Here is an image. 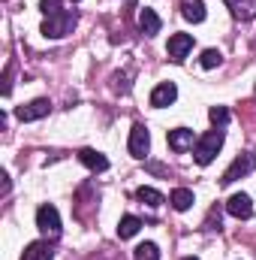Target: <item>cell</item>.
Masks as SVG:
<instances>
[{
	"instance_id": "6da1fadb",
	"label": "cell",
	"mask_w": 256,
	"mask_h": 260,
	"mask_svg": "<svg viewBox=\"0 0 256 260\" xmlns=\"http://www.w3.org/2000/svg\"><path fill=\"white\" fill-rule=\"evenodd\" d=\"M75 24H78V12L75 9H61L55 15H46L39 30H42L46 40H64V37H69L75 30Z\"/></svg>"
},
{
	"instance_id": "52a82bcc",
	"label": "cell",
	"mask_w": 256,
	"mask_h": 260,
	"mask_svg": "<svg viewBox=\"0 0 256 260\" xmlns=\"http://www.w3.org/2000/svg\"><path fill=\"white\" fill-rule=\"evenodd\" d=\"M190 49H193V37L190 34H172V37H169V46H166V55H169V61L181 64V61L187 58Z\"/></svg>"
},
{
	"instance_id": "d4e9b609",
	"label": "cell",
	"mask_w": 256,
	"mask_h": 260,
	"mask_svg": "<svg viewBox=\"0 0 256 260\" xmlns=\"http://www.w3.org/2000/svg\"><path fill=\"white\" fill-rule=\"evenodd\" d=\"M184 260H199V257H184Z\"/></svg>"
},
{
	"instance_id": "44dd1931",
	"label": "cell",
	"mask_w": 256,
	"mask_h": 260,
	"mask_svg": "<svg viewBox=\"0 0 256 260\" xmlns=\"http://www.w3.org/2000/svg\"><path fill=\"white\" fill-rule=\"evenodd\" d=\"M220 64H223V55L217 49H205L202 52V67L205 70H214V67H220Z\"/></svg>"
},
{
	"instance_id": "ffe728a7",
	"label": "cell",
	"mask_w": 256,
	"mask_h": 260,
	"mask_svg": "<svg viewBox=\"0 0 256 260\" xmlns=\"http://www.w3.org/2000/svg\"><path fill=\"white\" fill-rule=\"evenodd\" d=\"M208 118H211V124H214V127H223V124L229 121V109H226V106H211Z\"/></svg>"
},
{
	"instance_id": "ba28073f",
	"label": "cell",
	"mask_w": 256,
	"mask_h": 260,
	"mask_svg": "<svg viewBox=\"0 0 256 260\" xmlns=\"http://www.w3.org/2000/svg\"><path fill=\"white\" fill-rule=\"evenodd\" d=\"M175 100H178L175 82H160V85L151 91V106H154V109H166V106H172Z\"/></svg>"
},
{
	"instance_id": "5bb4252c",
	"label": "cell",
	"mask_w": 256,
	"mask_h": 260,
	"mask_svg": "<svg viewBox=\"0 0 256 260\" xmlns=\"http://www.w3.org/2000/svg\"><path fill=\"white\" fill-rule=\"evenodd\" d=\"M223 3H226V9H229L235 18H241V21L256 18V0H223Z\"/></svg>"
},
{
	"instance_id": "8fae6325",
	"label": "cell",
	"mask_w": 256,
	"mask_h": 260,
	"mask_svg": "<svg viewBox=\"0 0 256 260\" xmlns=\"http://www.w3.org/2000/svg\"><path fill=\"white\" fill-rule=\"evenodd\" d=\"M78 160H81L88 170H94V173H106V170H109V157L100 154V151H94V148H81V151H78Z\"/></svg>"
},
{
	"instance_id": "7402d4cb",
	"label": "cell",
	"mask_w": 256,
	"mask_h": 260,
	"mask_svg": "<svg viewBox=\"0 0 256 260\" xmlns=\"http://www.w3.org/2000/svg\"><path fill=\"white\" fill-rule=\"evenodd\" d=\"M112 88H115V91H121V94H127V91H130L127 73H115V76H112Z\"/></svg>"
},
{
	"instance_id": "e0dca14e",
	"label": "cell",
	"mask_w": 256,
	"mask_h": 260,
	"mask_svg": "<svg viewBox=\"0 0 256 260\" xmlns=\"http://www.w3.org/2000/svg\"><path fill=\"white\" fill-rule=\"evenodd\" d=\"M139 230H142V218H136V215H124L118 221V236L121 239H133Z\"/></svg>"
},
{
	"instance_id": "7a4b0ae2",
	"label": "cell",
	"mask_w": 256,
	"mask_h": 260,
	"mask_svg": "<svg viewBox=\"0 0 256 260\" xmlns=\"http://www.w3.org/2000/svg\"><path fill=\"white\" fill-rule=\"evenodd\" d=\"M223 127H214V130H208L205 136H199L196 139V145H193V157H196V164L199 167H208L214 157H217V151L223 148Z\"/></svg>"
},
{
	"instance_id": "2e32d148",
	"label": "cell",
	"mask_w": 256,
	"mask_h": 260,
	"mask_svg": "<svg viewBox=\"0 0 256 260\" xmlns=\"http://www.w3.org/2000/svg\"><path fill=\"white\" fill-rule=\"evenodd\" d=\"M169 203H172V209L187 212L193 203H196V197H193V191H187V188H175V191L169 194Z\"/></svg>"
},
{
	"instance_id": "ac0fdd59",
	"label": "cell",
	"mask_w": 256,
	"mask_h": 260,
	"mask_svg": "<svg viewBox=\"0 0 256 260\" xmlns=\"http://www.w3.org/2000/svg\"><path fill=\"white\" fill-rule=\"evenodd\" d=\"M136 200L145 203V206H163L166 203V197L160 194V191H154V188H139L136 191Z\"/></svg>"
},
{
	"instance_id": "603a6c76",
	"label": "cell",
	"mask_w": 256,
	"mask_h": 260,
	"mask_svg": "<svg viewBox=\"0 0 256 260\" xmlns=\"http://www.w3.org/2000/svg\"><path fill=\"white\" fill-rule=\"evenodd\" d=\"M61 3L64 0H39V9H42V15H55V12H61Z\"/></svg>"
},
{
	"instance_id": "3957f363",
	"label": "cell",
	"mask_w": 256,
	"mask_h": 260,
	"mask_svg": "<svg viewBox=\"0 0 256 260\" xmlns=\"http://www.w3.org/2000/svg\"><path fill=\"white\" fill-rule=\"evenodd\" d=\"M36 227H39V233H42L46 239H58V236H61V212H58L52 203L39 206V209H36Z\"/></svg>"
},
{
	"instance_id": "8992f818",
	"label": "cell",
	"mask_w": 256,
	"mask_h": 260,
	"mask_svg": "<svg viewBox=\"0 0 256 260\" xmlns=\"http://www.w3.org/2000/svg\"><path fill=\"white\" fill-rule=\"evenodd\" d=\"M148 151H151V133H148V127L145 124H133V130H130V154L133 157H148Z\"/></svg>"
},
{
	"instance_id": "4fadbf2b",
	"label": "cell",
	"mask_w": 256,
	"mask_h": 260,
	"mask_svg": "<svg viewBox=\"0 0 256 260\" xmlns=\"http://www.w3.org/2000/svg\"><path fill=\"white\" fill-rule=\"evenodd\" d=\"M139 27H142V34H145V37H157V34H160V27H163V21H160V15H157L154 9H148V6H145V9L139 12Z\"/></svg>"
},
{
	"instance_id": "484cf974",
	"label": "cell",
	"mask_w": 256,
	"mask_h": 260,
	"mask_svg": "<svg viewBox=\"0 0 256 260\" xmlns=\"http://www.w3.org/2000/svg\"><path fill=\"white\" fill-rule=\"evenodd\" d=\"M72 3H78V0H72Z\"/></svg>"
},
{
	"instance_id": "277c9868",
	"label": "cell",
	"mask_w": 256,
	"mask_h": 260,
	"mask_svg": "<svg viewBox=\"0 0 256 260\" xmlns=\"http://www.w3.org/2000/svg\"><path fill=\"white\" fill-rule=\"evenodd\" d=\"M253 170H256V154H253V151H244V154H238V157L229 164V170L223 173L220 185H232V182H238V179L250 176Z\"/></svg>"
},
{
	"instance_id": "9a60e30c",
	"label": "cell",
	"mask_w": 256,
	"mask_h": 260,
	"mask_svg": "<svg viewBox=\"0 0 256 260\" xmlns=\"http://www.w3.org/2000/svg\"><path fill=\"white\" fill-rule=\"evenodd\" d=\"M181 15L187 21H193V24L205 21V3L202 0H181Z\"/></svg>"
},
{
	"instance_id": "9c48e42d",
	"label": "cell",
	"mask_w": 256,
	"mask_h": 260,
	"mask_svg": "<svg viewBox=\"0 0 256 260\" xmlns=\"http://www.w3.org/2000/svg\"><path fill=\"white\" fill-rule=\"evenodd\" d=\"M169 148L172 151H178V154H184V151H190L193 145H196V136H193V130L190 127H175V130H169Z\"/></svg>"
},
{
	"instance_id": "d6986e66",
	"label": "cell",
	"mask_w": 256,
	"mask_h": 260,
	"mask_svg": "<svg viewBox=\"0 0 256 260\" xmlns=\"http://www.w3.org/2000/svg\"><path fill=\"white\" fill-rule=\"evenodd\" d=\"M136 260H160V248L154 242H142L136 248Z\"/></svg>"
},
{
	"instance_id": "cb8c5ba5",
	"label": "cell",
	"mask_w": 256,
	"mask_h": 260,
	"mask_svg": "<svg viewBox=\"0 0 256 260\" xmlns=\"http://www.w3.org/2000/svg\"><path fill=\"white\" fill-rule=\"evenodd\" d=\"M0 94L3 97L12 94V64H6V70H3V88H0Z\"/></svg>"
},
{
	"instance_id": "5b68a950",
	"label": "cell",
	"mask_w": 256,
	"mask_h": 260,
	"mask_svg": "<svg viewBox=\"0 0 256 260\" xmlns=\"http://www.w3.org/2000/svg\"><path fill=\"white\" fill-rule=\"evenodd\" d=\"M49 112H52V100L39 97V100H30V103L18 106V109H15V118H18V121H39V118H46Z\"/></svg>"
},
{
	"instance_id": "7c38bea8",
	"label": "cell",
	"mask_w": 256,
	"mask_h": 260,
	"mask_svg": "<svg viewBox=\"0 0 256 260\" xmlns=\"http://www.w3.org/2000/svg\"><path fill=\"white\" fill-rule=\"evenodd\" d=\"M21 260H55V248L49 245V239H39V242H30L24 248Z\"/></svg>"
},
{
	"instance_id": "30bf717a",
	"label": "cell",
	"mask_w": 256,
	"mask_h": 260,
	"mask_svg": "<svg viewBox=\"0 0 256 260\" xmlns=\"http://www.w3.org/2000/svg\"><path fill=\"white\" fill-rule=\"evenodd\" d=\"M226 212L232 215V218H250L253 215V203H250V197L247 194H232L229 200H226Z\"/></svg>"
}]
</instances>
